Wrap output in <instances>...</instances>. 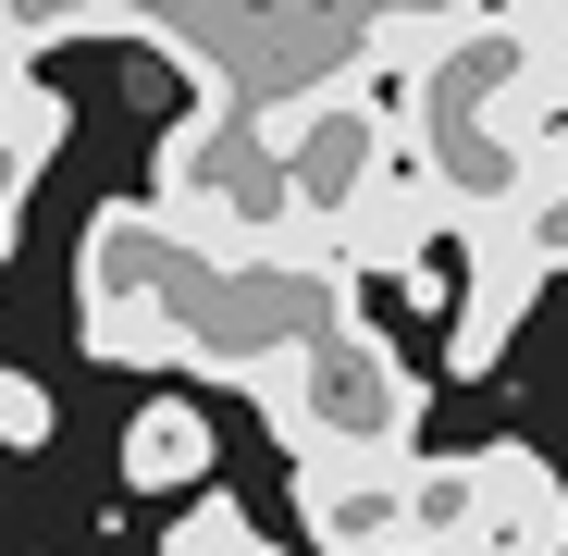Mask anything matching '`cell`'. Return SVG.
Instances as JSON below:
<instances>
[{
  "label": "cell",
  "mask_w": 568,
  "mask_h": 556,
  "mask_svg": "<svg viewBox=\"0 0 568 556\" xmlns=\"http://www.w3.org/2000/svg\"><path fill=\"white\" fill-rule=\"evenodd\" d=\"M371 272L334 235H284V247H199L161 199H112L74 235V322L87 358L124 371H199V384L260 396L310 334L358 310Z\"/></svg>",
  "instance_id": "cell-1"
},
{
  "label": "cell",
  "mask_w": 568,
  "mask_h": 556,
  "mask_svg": "<svg viewBox=\"0 0 568 556\" xmlns=\"http://www.w3.org/2000/svg\"><path fill=\"white\" fill-rule=\"evenodd\" d=\"M149 199L199 235V247H284V235H310V223H297V185H284L272 124L211 112V100H185V124L149 149Z\"/></svg>",
  "instance_id": "cell-2"
},
{
  "label": "cell",
  "mask_w": 568,
  "mask_h": 556,
  "mask_svg": "<svg viewBox=\"0 0 568 556\" xmlns=\"http://www.w3.org/2000/svg\"><path fill=\"white\" fill-rule=\"evenodd\" d=\"M420 408H433V384L371 334V310H346L334 334H310L260 384V421L297 445V457L310 445H420Z\"/></svg>",
  "instance_id": "cell-3"
},
{
  "label": "cell",
  "mask_w": 568,
  "mask_h": 556,
  "mask_svg": "<svg viewBox=\"0 0 568 556\" xmlns=\"http://www.w3.org/2000/svg\"><path fill=\"white\" fill-rule=\"evenodd\" d=\"M408 483H420V445H310L297 457V519H310L322 556H420Z\"/></svg>",
  "instance_id": "cell-4"
},
{
  "label": "cell",
  "mask_w": 568,
  "mask_h": 556,
  "mask_svg": "<svg viewBox=\"0 0 568 556\" xmlns=\"http://www.w3.org/2000/svg\"><path fill=\"white\" fill-rule=\"evenodd\" d=\"M544 285H556V272H544V247H531L519 223H507V235H469V285H457V334H445V358L469 371V384L519 346V322H531Z\"/></svg>",
  "instance_id": "cell-5"
},
{
  "label": "cell",
  "mask_w": 568,
  "mask_h": 556,
  "mask_svg": "<svg viewBox=\"0 0 568 556\" xmlns=\"http://www.w3.org/2000/svg\"><path fill=\"white\" fill-rule=\"evenodd\" d=\"M445 223H457V211H445V185H433V161H420V137H408V149L384 161V185L346 211V235H334V247H346L358 272H420Z\"/></svg>",
  "instance_id": "cell-6"
},
{
  "label": "cell",
  "mask_w": 568,
  "mask_h": 556,
  "mask_svg": "<svg viewBox=\"0 0 568 556\" xmlns=\"http://www.w3.org/2000/svg\"><path fill=\"white\" fill-rule=\"evenodd\" d=\"M445 556H568V483L531 445H483V532Z\"/></svg>",
  "instance_id": "cell-7"
},
{
  "label": "cell",
  "mask_w": 568,
  "mask_h": 556,
  "mask_svg": "<svg viewBox=\"0 0 568 556\" xmlns=\"http://www.w3.org/2000/svg\"><path fill=\"white\" fill-rule=\"evenodd\" d=\"M74 137V100L50 74H13V100H0V285H13V223H26V185L50 173V149Z\"/></svg>",
  "instance_id": "cell-8"
},
{
  "label": "cell",
  "mask_w": 568,
  "mask_h": 556,
  "mask_svg": "<svg viewBox=\"0 0 568 556\" xmlns=\"http://www.w3.org/2000/svg\"><path fill=\"white\" fill-rule=\"evenodd\" d=\"M211 421L185 408V396H149L136 421H124V483L136 495H211Z\"/></svg>",
  "instance_id": "cell-9"
},
{
  "label": "cell",
  "mask_w": 568,
  "mask_h": 556,
  "mask_svg": "<svg viewBox=\"0 0 568 556\" xmlns=\"http://www.w3.org/2000/svg\"><path fill=\"white\" fill-rule=\"evenodd\" d=\"M173 0H0V62L38 74L50 38H161Z\"/></svg>",
  "instance_id": "cell-10"
},
{
  "label": "cell",
  "mask_w": 568,
  "mask_h": 556,
  "mask_svg": "<svg viewBox=\"0 0 568 556\" xmlns=\"http://www.w3.org/2000/svg\"><path fill=\"white\" fill-rule=\"evenodd\" d=\"M408 532H420V556H445V544L483 532V457H420V483H408Z\"/></svg>",
  "instance_id": "cell-11"
},
{
  "label": "cell",
  "mask_w": 568,
  "mask_h": 556,
  "mask_svg": "<svg viewBox=\"0 0 568 556\" xmlns=\"http://www.w3.org/2000/svg\"><path fill=\"white\" fill-rule=\"evenodd\" d=\"M519 235L544 247V272H568V124L544 137V173H531V211H519Z\"/></svg>",
  "instance_id": "cell-12"
},
{
  "label": "cell",
  "mask_w": 568,
  "mask_h": 556,
  "mask_svg": "<svg viewBox=\"0 0 568 556\" xmlns=\"http://www.w3.org/2000/svg\"><path fill=\"white\" fill-rule=\"evenodd\" d=\"M0 445H50V384L0 358Z\"/></svg>",
  "instance_id": "cell-13"
},
{
  "label": "cell",
  "mask_w": 568,
  "mask_h": 556,
  "mask_svg": "<svg viewBox=\"0 0 568 556\" xmlns=\"http://www.w3.org/2000/svg\"><path fill=\"white\" fill-rule=\"evenodd\" d=\"M0 100H13V62H0Z\"/></svg>",
  "instance_id": "cell-14"
}]
</instances>
